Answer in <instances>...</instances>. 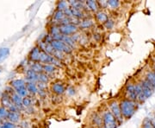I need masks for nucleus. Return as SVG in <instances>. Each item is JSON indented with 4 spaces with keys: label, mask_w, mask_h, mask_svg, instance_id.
<instances>
[{
    "label": "nucleus",
    "mask_w": 155,
    "mask_h": 128,
    "mask_svg": "<svg viewBox=\"0 0 155 128\" xmlns=\"http://www.w3.org/2000/svg\"><path fill=\"white\" fill-rule=\"evenodd\" d=\"M138 103L136 101L129 100V99H124L120 103V108L122 112V117L125 119H130L135 113L138 107Z\"/></svg>",
    "instance_id": "f257e3e1"
},
{
    "label": "nucleus",
    "mask_w": 155,
    "mask_h": 128,
    "mask_svg": "<svg viewBox=\"0 0 155 128\" xmlns=\"http://www.w3.org/2000/svg\"><path fill=\"white\" fill-rule=\"evenodd\" d=\"M104 128H117V120L110 111H104L103 113Z\"/></svg>",
    "instance_id": "f03ea898"
},
{
    "label": "nucleus",
    "mask_w": 155,
    "mask_h": 128,
    "mask_svg": "<svg viewBox=\"0 0 155 128\" xmlns=\"http://www.w3.org/2000/svg\"><path fill=\"white\" fill-rule=\"evenodd\" d=\"M51 45L54 48V50H56V51H61V52L65 53V54H71L72 52V47L67 45L63 41H55V40H54L51 43Z\"/></svg>",
    "instance_id": "7ed1b4c3"
},
{
    "label": "nucleus",
    "mask_w": 155,
    "mask_h": 128,
    "mask_svg": "<svg viewBox=\"0 0 155 128\" xmlns=\"http://www.w3.org/2000/svg\"><path fill=\"white\" fill-rule=\"evenodd\" d=\"M110 112H112V114L116 119L117 122L121 124L123 120V117H122L121 108H120V104H118V102L116 100H113L110 103Z\"/></svg>",
    "instance_id": "20e7f679"
},
{
    "label": "nucleus",
    "mask_w": 155,
    "mask_h": 128,
    "mask_svg": "<svg viewBox=\"0 0 155 128\" xmlns=\"http://www.w3.org/2000/svg\"><path fill=\"white\" fill-rule=\"evenodd\" d=\"M60 31L61 34L64 35V36H70V35H73L78 31L77 25L74 24H67V25H61L60 26Z\"/></svg>",
    "instance_id": "39448f33"
},
{
    "label": "nucleus",
    "mask_w": 155,
    "mask_h": 128,
    "mask_svg": "<svg viewBox=\"0 0 155 128\" xmlns=\"http://www.w3.org/2000/svg\"><path fill=\"white\" fill-rule=\"evenodd\" d=\"M140 83L141 85V88H142V91H143V94L145 95V96L147 98H149L151 95L153 94V91H154V88L151 85V84L146 80V79H143L140 81Z\"/></svg>",
    "instance_id": "423d86ee"
},
{
    "label": "nucleus",
    "mask_w": 155,
    "mask_h": 128,
    "mask_svg": "<svg viewBox=\"0 0 155 128\" xmlns=\"http://www.w3.org/2000/svg\"><path fill=\"white\" fill-rule=\"evenodd\" d=\"M125 93H126V95H127V99L134 100V101L137 100V95H136V92H135L134 84L131 83V82L127 84L126 88H125Z\"/></svg>",
    "instance_id": "0eeeda50"
},
{
    "label": "nucleus",
    "mask_w": 155,
    "mask_h": 128,
    "mask_svg": "<svg viewBox=\"0 0 155 128\" xmlns=\"http://www.w3.org/2000/svg\"><path fill=\"white\" fill-rule=\"evenodd\" d=\"M52 91H53L54 94H55L57 95H63L64 92H65V87L61 82H55V83L53 84V86H52Z\"/></svg>",
    "instance_id": "6e6552de"
},
{
    "label": "nucleus",
    "mask_w": 155,
    "mask_h": 128,
    "mask_svg": "<svg viewBox=\"0 0 155 128\" xmlns=\"http://www.w3.org/2000/svg\"><path fill=\"white\" fill-rule=\"evenodd\" d=\"M96 19L99 22H101V23H105L109 20V17H108V15L106 14L105 12L98 11L96 14Z\"/></svg>",
    "instance_id": "1a4fd4ad"
},
{
    "label": "nucleus",
    "mask_w": 155,
    "mask_h": 128,
    "mask_svg": "<svg viewBox=\"0 0 155 128\" xmlns=\"http://www.w3.org/2000/svg\"><path fill=\"white\" fill-rule=\"evenodd\" d=\"M145 79L149 82L155 89V74L153 71H148L145 75Z\"/></svg>",
    "instance_id": "9d476101"
},
{
    "label": "nucleus",
    "mask_w": 155,
    "mask_h": 128,
    "mask_svg": "<svg viewBox=\"0 0 155 128\" xmlns=\"http://www.w3.org/2000/svg\"><path fill=\"white\" fill-rule=\"evenodd\" d=\"M85 5L87 6L90 11H97L99 8V5H98V3L96 2V1H93V0H89V1H86L85 2Z\"/></svg>",
    "instance_id": "9b49d317"
},
{
    "label": "nucleus",
    "mask_w": 155,
    "mask_h": 128,
    "mask_svg": "<svg viewBox=\"0 0 155 128\" xmlns=\"http://www.w3.org/2000/svg\"><path fill=\"white\" fill-rule=\"evenodd\" d=\"M92 25H93V21L91 19H88V18L83 19L78 24V26L81 29H89L91 28Z\"/></svg>",
    "instance_id": "f8f14e48"
},
{
    "label": "nucleus",
    "mask_w": 155,
    "mask_h": 128,
    "mask_svg": "<svg viewBox=\"0 0 155 128\" xmlns=\"http://www.w3.org/2000/svg\"><path fill=\"white\" fill-rule=\"evenodd\" d=\"M40 56H41V51L40 49L35 47L32 51H31V54H30V57L33 61H39L40 60Z\"/></svg>",
    "instance_id": "ddd939ff"
},
{
    "label": "nucleus",
    "mask_w": 155,
    "mask_h": 128,
    "mask_svg": "<svg viewBox=\"0 0 155 128\" xmlns=\"http://www.w3.org/2000/svg\"><path fill=\"white\" fill-rule=\"evenodd\" d=\"M65 17H66V15H65L64 11H62L57 10L54 12V19L56 20V21H58V22H61Z\"/></svg>",
    "instance_id": "4468645a"
},
{
    "label": "nucleus",
    "mask_w": 155,
    "mask_h": 128,
    "mask_svg": "<svg viewBox=\"0 0 155 128\" xmlns=\"http://www.w3.org/2000/svg\"><path fill=\"white\" fill-rule=\"evenodd\" d=\"M72 8V16L73 17H76L78 19H79V18H82L84 17V13L83 11H81V10H78L76 8Z\"/></svg>",
    "instance_id": "2eb2a0df"
},
{
    "label": "nucleus",
    "mask_w": 155,
    "mask_h": 128,
    "mask_svg": "<svg viewBox=\"0 0 155 128\" xmlns=\"http://www.w3.org/2000/svg\"><path fill=\"white\" fill-rule=\"evenodd\" d=\"M68 7H69V4H68V2H67V1H60L57 4V8H58L59 11H64Z\"/></svg>",
    "instance_id": "dca6fc26"
},
{
    "label": "nucleus",
    "mask_w": 155,
    "mask_h": 128,
    "mask_svg": "<svg viewBox=\"0 0 155 128\" xmlns=\"http://www.w3.org/2000/svg\"><path fill=\"white\" fill-rule=\"evenodd\" d=\"M63 42L66 43L67 45H69L70 47H72V49L74 48L75 46V42L72 40L71 36H64V38H63Z\"/></svg>",
    "instance_id": "f3484780"
},
{
    "label": "nucleus",
    "mask_w": 155,
    "mask_h": 128,
    "mask_svg": "<svg viewBox=\"0 0 155 128\" xmlns=\"http://www.w3.org/2000/svg\"><path fill=\"white\" fill-rule=\"evenodd\" d=\"M10 51H9V49L7 48H3L0 50V61H2L4 59H5L6 56L9 55Z\"/></svg>",
    "instance_id": "a211bd4d"
},
{
    "label": "nucleus",
    "mask_w": 155,
    "mask_h": 128,
    "mask_svg": "<svg viewBox=\"0 0 155 128\" xmlns=\"http://www.w3.org/2000/svg\"><path fill=\"white\" fill-rule=\"evenodd\" d=\"M54 70H55V67L52 64H46L43 66V71L46 73L50 74V73L54 72Z\"/></svg>",
    "instance_id": "6ab92c4d"
},
{
    "label": "nucleus",
    "mask_w": 155,
    "mask_h": 128,
    "mask_svg": "<svg viewBox=\"0 0 155 128\" xmlns=\"http://www.w3.org/2000/svg\"><path fill=\"white\" fill-rule=\"evenodd\" d=\"M107 3H108V5L113 9H116L120 5V2L117 0H109V1H107Z\"/></svg>",
    "instance_id": "aec40b11"
},
{
    "label": "nucleus",
    "mask_w": 155,
    "mask_h": 128,
    "mask_svg": "<svg viewBox=\"0 0 155 128\" xmlns=\"http://www.w3.org/2000/svg\"><path fill=\"white\" fill-rule=\"evenodd\" d=\"M50 34H51V36H52L61 34V31H60V27H58V26H56V25H54V26L51 28V29H50Z\"/></svg>",
    "instance_id": "412c9836"
},
{
    "label": "nucleus",
    "mask_w": 155,
    "mask_h": 128,
    "mask_svg": "<svg viewBox=\"0 0 155 128\" xmlns=\"http://www.w3.org/2000/svg\"><path fill=\"white\" fill-rule=\"evenodd\" d=\"M53 56L56 58L57 60H59V61H61V60H63L64 59V53H62L61 51H56L54 50V54H53Z\"/></svg>",
    "instance_id": "4be33fe9"
},
{
    "label": "nucleus",
    "mask_w": 155,
    "mask_h": 128,
    "mask_svg": "<svg viewBox=\"0 0 155 128\" xmlns=\"http://www.w3.org/2000/svg\"><path fill=\"white\" fill-rule=\"evenodd\" d=\"M32 68L35 72H42L43 71V66H41L40 63H35L32 66Z\"/></svg>",
    "instance_id": "5701e85b"
},
{
    "label": "nucleus",
    "mask_w": 155,
    "mask_h": 128,
    "mask_svg": "<svg viewBox=\"0 0 155 128\" xmlns=\"http://www.w3.org/2000/svg\"><path fill=\"white\" fill-rule=\"evenodd\" d=\"M142 128H153V126H152V123L150 121L149 118H147L144 121H143Z\"/></svg>",
    "instance_id": "b1692460"
},
{
    "label": "nucleus",
    "mask_w": 155,
    "mask_h": 128,
    "mask_svg": "<svg viewBox=\"0 0 155 128\" xmlns=\"http://www.w3.org/2000/svg\"><path fill=\"white\" fill-rule=\"evenodd\" d=\"M38 80H40V81H41V82H43V83H46V82L48 81V75H47L46 74L41 73V74H39Z\"/></svg>",
    "instance_id": "393cba45"
},
{
    "label": "nucleus",
    "mask_w": 155,
    "mask_h": 128,
    "mask_svg": "<svg viewBox=\"0 0 155 128\" xmlns=\"http://www.w3.org/2000/svg\"><path fill=\"white\" fill-rule=\"evenodd\" d=\"M12 84H13V86H14V87H16V88H17V89L24 86V82H23L22 81H21V80L14 81L12 82Z\"/></svg>",
    "instance_id": "a878e982"
},
{
    "label": "nucleus",
    "mask_w": 155,
    "mask_h": 128,
    "mask_svg": "<svg viewBox=\"0 0 155 128\" xmlns=\"http://www.w3.org/2000/svg\"><path fill=\"white\" fill-rule=\"evenodd\" d=\"M28 90L29 91V92H31V93H36V91H37V88H36V86H35L34 83H28Z\"/></svg>",
    "instance_id": "bb28decb"
},
{
    "label": "nucleus",
    "mask_w": 155,
    "mask_h": 128,
    "mask_svg": "<svg viewBox=\"0 0 155 128\" xmlns=\"http://www.w3.org/2000/svg\"><path fill=\"white\" fill-rule=\"evenodd\" d=\"M114 24H115V22L113 20H111V19H109L107 22L104 23V26L106 27V29H111L114 27Z\"/></svg>",
    "instance_id": "cd10ccee"
},
{
    "label": "nucleus",
    "mask_w": 155,
    "mask_h": 128,
    "mask_svg": "<svg viewBox=\"0 0 155 128\" xmlns=\"http://www.w3.org/2000/svg\"><path fill=\"white\" fill-rule=\"evenodd\" d=\"M93 120H94V123L96 125H97V126H101V124L103 122V118H101L98 115H95L94 119H93Z\"/></svg>",
    "instance_id": "c85d7f7f"
},
{
    "label": "nucleus",
    "mask_w": 155,
    "mask_h": 128,
    "mask_svg": "<svg viewBox=\"0 0 155 128\" xmlns=\"http://www.w3.org/2000/svg\"><path fill=\"white\" fill-rule=\"evenodd\" d=\"M17 93H18V95L24 96L27 94V89L25 88V87L23 86V87H21V88H17Z\"/></svg>",
    "instance_id": "c756f323"
},
{
    "label": "nucleus",
    "mask_w": 155,
    "mask_h": 128,
    "mask_svg": "<svg viewBox=\"0 0 155 128\" xmlns=\"http://www.w3.org/2000/svg\"><path fill=\"white\" fill-rule=\"evenodd\" d=\"M64 13H65V15H66V17H73V16H72V8H71V6H69L67 9H66V10L64 11Z\"/></svg>",
    "instance_id": "7c9ffc66"
},
{
    "label": "nucleus",
    "mask_w": 155,
    "mask_h": 128,
    "mask_svg": "<svg viewBox=\"0 0 155 128\" xmlns=\"http://www.w3.org/2000/svg\"><path fill=\"white\" fill-rule=\"evenodd\" d=\"M13 100L16 102L17 105H20V103L22 102V99H21V97L18 95H15L13 96Z\"/></svg>",
    "instance_id": "2f4dec72"
},
{
    "label": "nucleus",
    "mask_w": 155,
    "mask_h": 128,
    "mask_svg": "<svg viewBox=\"0 0 155 128\" xmlns=\"http://www.w3.org/2000/svg\"><path fill=\"white\" fill-rule=\"evenodd\" d=\"M17 119H18V115H17V113H15V112L10 113V119H11V121L16 122V121H17Z\"/></svg>",
    "instance_id": "473e14b6"
},
{
    "label": "nucleus",
    "mask_w": 155,
    "mask_h": 128,
    "mask_svg": "<svg viewBox=\"0 0 155 128\" xmlns=\"http://www.w3.org/2000/svg\"><path fill=\"white\" fill-rule=\"evenodd\" d=\"M30 103H31V101H30V100L28 99V98H25V99L23 100V104H24L25 106H29Z\"/></svg>",
    "instance_id": "72a5a7b5"
},
{
    "label": "nucleus",
    "mask_w": 155,
    "mask_h": 128,
    "mask_svg": "<svg viewBox=\"0 0 155 128\" xmlns=\"http://www.w3.org/2000/svg\"><path fill=\"white\" fill-rule=\"evenodd\" d=\"M2 128H14V126L12 124H11V123H6L5 125Z\"/></svg>",
    "instance_id": "f704fd0d"
},
{
    "label": "nucleus",
    "mask_w": 155,
    "mask_h": 128,
    "mask_svg": "<svg viewBox=\"0 0 155 128\" xmlns=\"http://www.w3.org/2000/svg\"><path fill=\"white\" fill-rule=\"evenodd\" d=\"M150 121L152 123V126H153V127L155 128V117H153L150 119Z\"/></svg>",
    "instance_id": "c9c22d12"
},
{
    "label": "nucleus",
    "mask_w": 155,
    "mask_h": 128,
    "mask_svg": "<svg viewBox=\"0 0 155 128\" xmlns=\"http://www.w3.org/2000/svg\"><path fill=\"white\" fill-rule=\"evenodd\" d=\"M73 90H74V89L72 88H70L68 89V94L70 95H73V94H74V91H73Z\"/></svg>",
    "instance_id": "e433bc0d"
},
{
    "label": "nucleus",
    "mask_w": 155,
    "mask_h": 128,
    "mask_svg": "<svg viewBox=\"0 0 155 128\" xmlns=\"http://www.w3.org/2000/svg\"><path fill=\"white\" fill-rule=\"evenodd\" d=\"M5 114H6V111L4 109V108L0 109V115H5Z\"/></svg>",
    "instance_id": "4c0bfd02"
},
{
    "label": "nucleus",
    "mask_w": 155,
    "mask_h": 128,
    "mask_svg": "<svg viewBox=\"0 0 155 128\" xmlns=\"http://www.w3.org/2000/svg\"><path fill=\"white\" fill-rule=\"evenodd\" d=\"M153 71L155 74V64H154V66H153Z\"/></svg>",
    "instance_id": "58836bf2"
},
{
    "label": "nucleus",
    "mask_w": 155,
    "mask_h": 128,
    "mask_svg": "<svg viewBox=\"0 0 155 128\" xmlns=\"http://www.w3.org/2000/svg\"><path fill=\"white\" fill-rule=\"evenodd\" d=\"M154 117H155V112H154Z\"/></svg>",
    "instance_id": "ea45409f"
}]
</instances>
